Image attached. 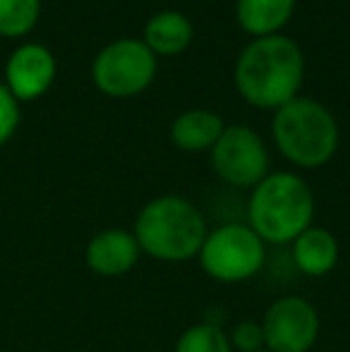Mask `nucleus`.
<instances>
[{
	"label": "nucleus",
	"mask_w": 350,
	"mask_h": 352,
	"mask_svg": "<svg viewBox=\"0 0 350 352\" xmlns=\"http://www.w3.org/2000/svg\"><path fill=\"white\" fill-rule=\"evenodd\" d=\"M199 264L209 278L219 283H243L262 274L266 242L248 223H223L206 232L199 250Z\"/></svg>",
	"instance_id": "5"
},
{
	"label": "nucleus",
	"mask_w": 350,
	"mask_h": 352,
	"mask_svg": "<svg viewBox=\"0 0 350 352\" xmlns=\"http://www.w3.org/2000/svg\"><path fill=\"white\" fill-rule=\"evenodd\" d=\"M264 348L269 352H309L319 338V311L309 300L300 295L278 297L264 319Z\"/></svg>",
	"instance_id": "8"
},
{
	"label": "nucleus",
	"mask_w": 350,
	"mask_h": 352,
	"mask_svg": "<svg viewBox=\"0 0 350 352\" xmlns=\"http://www.w3.org/2000/svg\"><path fill=\"white\" fill-rule=\"evenodd\" d=\"M298 0H238L235 19L252 38L274 36L290 22Z\"/></svg>",
	"instance_id": "14"
},
{
	"label": "nucleus",
	"mask_w": 350,
	"mask_h": 352,
	"mask_svg": "<svg viewBox=\"0 0 350 352\" xmlns=\"http://www.w3.org/2000/svg\"><path fill=\"white\" fill-rule=\"evenodd\" d=\"M17 125H19L17 98L10 94L8 87L0 84V146L14 135Z\"/></svg>",
	"instance_id": "18"
},
{
	"label": "nucleus",
	"mask_w": 350,
	"mask_h": 352,
	"mask_svg": "<svg viewBox=\"0 0 350 352\" xmlns=\"http://www.w3.org/2000/svg\"><path fill=\"white\" fill-rule=\"evenodd\" d=\"M235 89L254 108L278 111L298 98L305 79V56L283 34L252 38L235 60Z\"/></svg>",
	"instance_id": "1"
},
{
	"label": "nucleus",
	"mask_w": 350,
	"mask_h": 352,
	"mask_svg": "<svg viewBox=\"0 0 350 352\" xmlns=\"http://www.w3.org/2000/svg\"><path fill=\"white\" fill-rule=\"evenodd\" d=\"M192 38H195V27L185 12L161 10L149 17L142 41L156 58H175L190 48Z\"/></svg>",
	"instance_id": "12"
},
{
	"label": "nucleus",
	"mask_w": 350,
	"mask_h": 352,
	"mask_svg": "<svg viewBox=\"0 0 350 352\" xmlns=\"http://www.w3.org/2000/svg\"><path fill=\"white\" fill-rule=\"evenodd\" d=\"M271 135L281 156L295 168H322L338 151V122L324 103L314 98H293L274 111Z\"/></svg>",
	"instance_id": "4"
},
{
	"label": "nucleus",
	"mask_w": 350,
	"mask_h": 352,
	"mask_svg": "<svg viewBox=\"0 0 350 352\" xmlns=\"http://www.w3.org/2000/svg\"><path fill=\"white\" fill-rule=\"evenodd\" d=\"M135 237L142 254L164 264H182L199 256L206 240V218L199 206L177 195L146 201L135 221Z\"/></svg>",
	"instance_id": "2"
},
{
	"label": "nucleus",
	"mask_w": 350,
	"mask_h": 352,
	"mask_svg": "<svg viewBox=\"0 0 350 352\" xmlns=\"http://www.w3.org/2000/svg\"><path fill=\"white\" fill-rule=\"evenodd\" d=\"M211 168L230 187L252 190L269 175V148L248 125H230L211 146Z\"/></svg>",
	"instance_id": "7"
},
{
	"label": "nucleus",
	"mask_w": 350,
	"mask_h": 352,
	"mask_svg": "<svg viewBox=\"0 0 350 352\" xmlns=\"http://www.w3.org/2000/svg\"><path fill=\"white\" fill-rule=\"evenodd\" d=\"M142 256L135 232L125 228H108L89 240L85 261L89 271L101 278H120L130 274Z\"/></svg>",
	"instance_id": "10"
},
{
	"label": "nucleus",
	"mask_w": 350,
	"mask_h": 352,
	"mask_svg": "<svg viewBox=\"0 0 350 352\" xmlns=\"http://www.w3.org/2000/svg\"><path fill=\"white\" fill-rule=\"evenodd\" d=\"M314 195L300 175L288 170L269 173L248 199V226L266 245H293L312 226Z\"/></svg>",
	"instance_id": "3"
},
{
	"label": "nucleus",
	"mask_w": 350,
	"mask_h": 352,
	"mask_svg": "<svg viewBox=\"0 0 350 352\" xmlns=\"http://www.w3.org/2000/svg\"><path fill=\"white\" fill-rule=\"evenodd\" d=\"M41 0H0V34L17 38L29 34L39 22Z\"/></svg>",
	"instance_id": "16"
},
{
	"label": "nucleus",
	"mask_w": 350,
	"mask_h": 352,
	"mask_svg": "<svg viewBox=\"0 0 350 352\" xmlns=\"http://www.w3.org/2000/svg\"><path fill=\"white\" fill-rule=\"evenodd\" d=\"M257 352H269V350H266V348H264V350H257Z\"/></svg>",
	"instance_id": "19"
},
{
	"label": "nucleus",
	"mask_w": 350,
	"mask_h": 352,
	"mask_svg": "<svg viewBox=\"0 0 350 352\" xmlns=\"http://www.w3.org/2000/svg\"><path fill=\"white\" fill-rule=\"evenodd\" d=\"M173 352H233L223 326L199 321L180 333Z\"/></svg>",
	"instance_id": "15"
},
{
	"label": "nucleus",
	"mask_w": 350,
	"mask_h": 352,
	"mask_svg": "<svg viewBox=\"0 0 350 352\" xmlns=\"http://www.w3.org/2000/svg\"><path fill=\"white\" fill-rule=\"evenodd\" d=\"M338 240L331 230L322 226H309L293 240V261L300 274L309 278H322L331 274L338 264Z\"/></svg>",
	"instance_id": "11"
},
{
	"label": "nucleus",
	"mask_w": 350,
	"mask_h": 352,
	"mask_svg": "<svg viewBox=\"0 0 350 352\" xmlns=\"http://www.w3.org/2000/svg\"><path fill=\"white\" fill-rule=\"evenodd\" d=\"M223 130L226 122L219 113L209 108H190L171 122V142L175 148L187 153L211 151Z\"/></svg>",
	"instance_id": "13"
},
{
	"label": "nucleus",
	"mask_w": 350,
	"mask_h": 352,
	"mask_svg": "<svg viewBox=\"0 0 350 352\" xmlns=\"http://www.w3.org/2000/svg\"><path fill=\"white\" fill-rule=\"evenodd\" d=\"M8 89L17 101H34L51 89L56 79V58L41 43L19 46L8 60Z\"/></svg>",
	"instance_id": "9"
},
{
	"label": "nucleus",
	"mask_w": 350,
	"mask_h": 352,
	"mask_svg": "<svg viewBox=\"0 0 350 352\" xmlns=\"http://www.w3.org/2000/svg\"><path fill=\"white\" fill-rule=\"evenodd\" d=\"M159 58L142 38H118L98 51L91 65V79L103 96L132 98L151 87Z\"/></svg>",
	"instance_id": "6"
},
{
	"label": "nucleus",
	"mask_w": 350,
	"mask_h": 352,
	"mask_svg": "<svg viewBox=\"0 0 350 352\" xmlns=\"http://www.w3.org/2000/svg\"><path fill=\"white\" fill-rule=\"evenodd\" d=\"M233 352H257L264 350V331L259 321H238L228 333Z\"/></svg>",
	"instance_id": "17"
}]
</instances>
